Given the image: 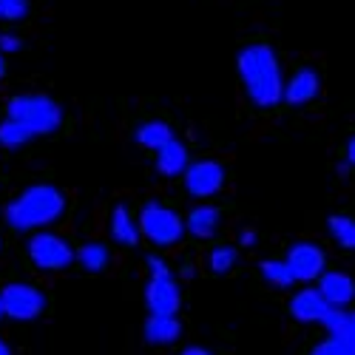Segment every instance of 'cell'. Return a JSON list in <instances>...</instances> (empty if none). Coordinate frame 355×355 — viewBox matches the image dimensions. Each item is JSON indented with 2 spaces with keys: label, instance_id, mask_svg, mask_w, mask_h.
I'll return each mask as SVG.
<instances>
[{
  "label": "cell",
  "instance_id": "obj_1",
  "mask_svg": "<svg viewBox=\"0 0 355 355\" xmlns=\"http://www.w3.org/2000/svg\"><path fill=\"white\" fill-rule=\"evenodd\" d=\"M236 69H239L242 85L248 97L259 108H273L284 100V77L279 57L270 46L264 43H250L236 57Z\"/></svg>",
  "mask_w": 355,
  "mask_h": 355
},
{
  "label": "cell",
  "instance_id": "obj_2",
  "mask_svg": "<svg viewBox=\"0 0 355 355\" xmlns=\"http://www.w3.org/2000/svg\"><path fill=\"white\" fill-rule=\"evenodd\" d=\"M63 208H66V199L57 188L32 185L6 208V222L15 230H32V227L51 225L57 216L63 214Z\"/></svg>",
  "mask_w": 355,
  "mask_h": 355
},
{
  "label": "cell",
  "instance_id": "obj_3",
  "mask_svg": "<svg viewBox=\"0 0 355 355\" xmlns=\"http://www.w3.org/2000/svg\"><path fill=\"white\" fill-rule=\"evenodd\" d=\"M9 116L26 123L35 134H51L60 128L63 123V111L51 97L43 94H20L9 100Z\"/></svg>",
  "mask_w": 355,
  "mask_h": 355
},
{
  "label": "cell",
  "instance_id": "obj_4",
  "mask_svg": "<svg viewBox=\"0 0 355 355\" xmlns=\"http://www.w3.org/2000/svg\"><path fill=\"white\" fill-rule=\"evenodd\" d=\"M139 227L154 245H173V242L182 239L188 225L173 211H168L165 205L151 202V205H145L142 214H139Z\"/></svg>",
  "mask_w": 355,
  "mask_h": 355
},
{
  "label": "cell",
  "instance_id": "obj_5",
  "mask_svg": "<svg viewBox=\"0 0 355 355\" xmlns=\"http://www.w3.org/2000/svg\"><path fill=\"white\" fill-rule=\"evenodd\" d=\"M0 302H3L6 315L15 318V321H32L46 307L43 293L32 284H6L3 290H0Z\"/></svg>",
  "mask_w": 355,
  "mask_h": 355
},
{
  "label": "cell",
  "instance_id": "obj_6",
  "mask_svg": "<svg viewBox=\"0 0 355 355\" xmlns=\"http://www.w3.org/2000/svg\"><path fill=\"white\" fill-rule=\"evenodd\" d=\"M28 256L37 268L43 270H63L71 264L74 259V250L54 233H37L32 242H28Z\"/></svg>",
  "mask_w": 355,
  "mask_h": 355
},
{
  "label": "cell",
  "instance_id": "obj_7",
  "mask_svg": "<svg viewBox=\"0 0 355 355\" xmlns=\"http://www.w3.org/2000/svg\"><path fill=\"white\" fill-rule=\"evenodd\" d=\"M145 304L157 315H176L180 313L182 293H180V287H176L171 273L151 276V282H148V287H145Z\"/></svg>",
  "mask_w": 355,
  "mask_h": 355
},
{
  "label": "cell",
  "instance_id": "obj_8",
  "mask_svg": "<svg viewBox=\"0 0 355 355\" xmlns=\"http://www.w3.org/2000/svg\"><path fill=\"white\" fill-rule=\"evenodd\" d=\"M222 185H225V168L214 159H199V162L188 165V171H185V188H188V193H193L199 199L219 193Z\"/></svg>",
  "mask_w": 355,
  "mask_h": 355
},
{
  "label": "cell",
  "instance_id": "obj_9",
  "mask_svg": "<svg viewBox=\"0 0 355 355\" xmlns=\"http://www.w3.org/2000/svg\"><path fill=\"white\" fill-rule=\"evenodd\" d=\"M287 261L295 273V282H313V279H321L324 268H327V256L318 245H310V242H299L293 245L290 253H287Z\"/></svg>",
  "mask_w": 355,
  "mask_h": 355
},
{
  "label": "cell",
  "instance_id": "obj_10",
  "mask_svg": "<svg viewBox=\"0 0 355 355\" xmlns=\"http://www.w3.org/2000/svg\"><path fill=\"white\" fill-rule=\"evenodd\" d=\"M327 313H330V302L324 299L318 287H307L302 293H295L290 302V315L302 324H315V321L321 324Z\"/></svg>",
  "mask_w": 355,
  "mask_h": 355
},
{
  "label": "cell",
  "instance_id": "obj_11",
  "mask_svg": "<svg viewBox=\"0 0 355 355\" xmlns=\"http://www.w3.org/2000/svg\"><path fill=\"white\" fill-rule=\"evenodd\" d=\"M321 92V80L313 69H302L295 71L287 83H284V103L290 105H304L310 100H315Z\"/></svg>",
  "mask_w": 355,
  "mask_h": 355
},
{
  "label": "cell",
  "instance_id": "obj_12",
  "mask_svg": "<svg viewBox=\"0 0 355 355\" xmlns=\"http://www.w3.org/2000/svg\"><path fill=\"white\" fill-rule=\"evenodd\" d=\"M318 290H321L324 299L330 302V307H347L355 299V282L347 273H338V270L321 273Z\"/></svg>",
  "mask_w": 355,
  "mask_h": 355
},
{
  "label": "cell",
  "instance_id": "obj_13",
  "mask_svg": "<svg viewBox=\"0 0 355 355\" xmlns=\"http://www.w3.org/2000/svg\"><path fill=\"white\" fill-rule=\"evenodd\" d=\"M157 171L162 176H180L188 171V148L182 142L171 139L157 151Z\"/></svg>",
  "mask_w": 355,
  "mask_h": 355
},
{
  "label": "cell",
  "instance_id": "obj_14",
  "mask_svg": "<svg viewBox=\"0 0 355 355\" xmlns=\"http://www.w3.org/2000/svg\"><path fill=\"white\" fill-rule=\"evenodd\" d=\"M180 333H182V324L176 315L151 313V318H148V324H145V338L151 344H171V341L180 338Z\"/></svg>",
  "mask_w": 355,
  "mask_h": 355
},
{
  "label": "cell",
  "instance_id": "obj_15",
  "mask_svg": "<svg viewBox=\"0 0 355 355\" xmlns=\"http://www.w3.org/2000/svg\"><path fill=\"white\" fill-rule=\"evenodd\" d=\"M185 225L193 236H199V239H211L219 227V208H214V205H199V208H193L188 214Z\"/></svg>",
  "mask_w": 355,
  "mask_h": 355
},
{
  "label": "cell",
  "instance_id": "obj_16",
  "mask_svg": "<svg viewBox=\"0 0 355 355\" xmlns=\"http://www.w3.org/2000/svg\"><path fill=\"white\" fill-rule=\"evenodd\" d=\"M324 327L333 338H341V341H349L355 344V310H344V307H330V313L324 315Z\"/></svg>",
  "mask_w": 355,
  "mask_h": 355
},
{
  "label": "cell",
  "instance_id": "obj_17",
  "mask_svg": "<svg viewBox=\"0 0 355 355\" xmlns=\"http://www.w3.org/2000/svg\"><path fill=\"white\" fill-rule=\"evenodd\" d=\"M137 142L142 148H151V151H159L162 145H168L173 139V131L168 123H159V120H151V123H142L137 131H134Z\"/></svg>",
  "mask_w": 355,
  "mask_h": 355
},
{
  "label": "cell",
  "instance_id": "obj_18",
  "mask_svg": "<svg viewBox=\"0 0 355 355\" xmlns=\"http://www.w3.org/2000/svg\"><path fill=\"white\" fill-rule=\"evenodd\" d=\"M111 236H114V239L120 242V245H128V248L137 245L139 230H137V225H134V219L128 216L125 208H116V211L111 214Z\"/></svg>",
  "mask_w": 355,
  "mask_h": 355
},
{
  "label": "cell",
  "instance_id": "obj_19",
  "mask_svg": "<svg viewBox=\"0 0 355 355\" xmlns=\"http://www.w3.org/2000/svg\"><path fill=\"white\" fill-rule=\"evenodd\" d=\"M32 137H37V134L28 128L26 123L15 120V116H9L6 123H0V145H3V148H20Z\"/></svg>",
  "mask_w": 355,
  "mask_h": 355
},
{
  "label": "cell",
  "instance_id": "obj_20",
  "mask_svg": "<svg viewBox=\"0 0 355 355\" xmlns=\"http://www.w3.org/2000/svg\"><path fill=\"white\" fill-rule=\"evenodd\" d=\"M327 227H330V236L347 250H355V219L352 216H344V214H336L327 219Z\"/></svg>",
  "mask_w": 355,
  "mask_h": 355
},
{
  "label": "cell",
  "instance_id": "obj_21",
  "mask_svg": "<svg viewBox=\"0 0 355 355\" xmlns=\"http://www.w3.org/2000/svg\"><path fill=\"white\" fill-rule=\"evenodd\" d=\"M261 276L264 282H270L276 287H290L295 282V273L290 268V261H279V259H268V261H261Z\"/></svg>",
  "mask_w": 355,
  "mask_h": 355
},
{
  "label": "cell",
  "instance_id": "obj_22",
  "mask_svg": "<svg viewBox=\"0 0 355 355\" xmlns=\"http://www.w3.org/2000/svg\"><path fill=\"white\" fill-rule=\"evenodd\" d=\"M77 259H80V264H83L85 270H92V273H100V270L105 268V261H108V250H105L103 245L92 242V245H83V248H80Z\"/></svg>",
  "mask_w": 355,
  "mask_h": 355
},
{
  "label": "cell",
  "instance_id": "obj_23",
  "mask_svg": "<svg viewBox=\"0 0 355 355\" xmlns=\"http://www.w3.org/2000/svg\"><path fill=\"white\" fill-rule=\"evenodd\" d=\"M28 15V0H0V20L17 23Z\"/></svg>",
  "mask_w": 355,
  "mask_h": 355
},
{
  "label": "cell",
  "instance_id": "obj_24",
  "mask_svg": "<svg viewBox=\"0 0 355 355\" xmlns=\"http://www.w3.org/2000/svg\"><path fill=\"white\" fill-rule=\"evenodd\" d=\"M310 355H355V344H349V341H341V338H327L324 344H318Z\"/></svg>",
  "mask_w": 355,
  "mask_h": 355
},
{
  "label": "cell",
  "instance_id": "obj_25",
  "mask_svg": "<svg viewBox=\"0 0 355 355\" xmlns=\"http://www.w3.org/2000/svg\"><path fill=\"white\" fill-rule=\"evenodd\" d=\"M233 264H236V250L233 248H216L211 253V270L214 273H227V270H233Z\"/></svg>",
  "mask_w": 355,
  "mask_h": 355
},
{
  "label": "cell",
  "instance_id": "obj_26",
  "mask_svg": "<svg viewBox=\"0 0 355 355\" xmlns=\"http://www.w3.org/2000/svg\"><path fill=\"white\" fill-rule=\"evenodd\" d=\"M0 51H3V54L20 51V37L12 35V32H0Z\"/></svg>",
  "mask_w": 355,
  "mask_h": 355
},
{
  "label": "cell",
  "instance_id": "obj_27",
  "mask_svg": "<svg viewBox=\"0 0 355 355\" xmlns=\"http://www.w3.org/2000/svg\"><path fill=\"white\" fill-rule=\"evenodd\" d=\"M239 242H242L245 248H253V245H256V233H253V230H245V233L239 236Z\"/></svg>",
  "mask_w": 355,
  "mask_h": 355
},
{
  "label": "cell",
  "instance_id": "obj_28",
  "mask_svg": "<svg viewBox=\"0 0 355 355\" xmlns=\"http://www.w3.org/2000/svg\"><path fill=\"white\" fill-rule=\"evenodd\" d=\"M347 162H349V165H355V137L347 142Z\"/></svg>",
  "mask_w": 355,
  "mask_h": 355
},
{
  "label": "cell",
  "instance_id": "obj_29",
  "mask_svg": "<svg viewBox=\"0 0 355 355\" xmlns=\"http://www.w3.org/2000/svg\"><path fill=\"white\" fill-rule=\"evenodd\" d=\"M182 355H211V352H208V349H202V347H188Z\"/></svg>",
  "mask_w": 355,
  "mask_h": 355
},
{
  "label": "cell",
  "instance_id": "obj_30",
  "mask_svg": "<svg viewBox=\"0 0 355 355\" xmlns=\"http://www.w3.org/2000/svg\"><path fill=\"white\" fill-rule=\"evenodd\" d=\"M6 74V60H3V51H0V77Z\"/></svg>",
  "mask_w": 355,
  "mask_h": 355
},
{
  "label": "cell",
  "instance_id": "obj_31",
  "mask_svg": "<svg viewBox=\"0 0 355 355\" xmlns=\"http://www.w3.org/2000/svg\"><path fill=\"white\" fill-rule=\"evenodd\" d=\"M0 355H12V349H9L3 341H0Z\"/></svg>",
  "mask_w": 355,
  "mask_h": 355
},
{
  "label": "cell",
  "instance_id": "obj_32",
  "mask_svg": "<svg viewBox=\"0 0 355 355\" xmlns=\"http://www.w3.org/2000/svg\"><path fill=\"white\" fill-rule=\"evenodd\" d=\"M6 315V310H3V302H0V318H3Z\"/></svg>",
  "mask_w": 355,
  "mask_h": 355
}]
</instances>
